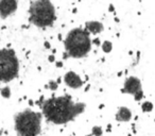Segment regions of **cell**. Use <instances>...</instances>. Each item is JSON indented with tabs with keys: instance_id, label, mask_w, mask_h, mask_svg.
<instances>
[{
	"instance_id": "5b68a950",
	"label": "cell",
	"mask_w": 155,
	"mask_h": 136,
	"mask_svg": "<svg viewBox=\"0 0 155 136\" xmlns=\"http://www.w3.org/2000/svg\"><path fill=\"white\" fill-rule=\"evenodd\" d=\"M20 64L15 50L0 48V82L10 83L19 75Z\"/></svg>"
},
{
	"instance_id": "44dd1931",
	"label": "cell",
	"mask_w": 155,
	"mask_h": 136,
	"mask_svg": "<svg viewBox=\"0 0 155 136\" xmlns=\"http://www.w3.org/2000/svg\"><path fill=\"white\" fill-rule=\"evenodd\" d=\"M29 104H30V105H32V104H34V102H33L32 100H29Z\"/></svg>"
},
{
	"instance_id": "2e32d148",
	"label": "cell",
	"mask_w": 155,
	"mask_h": 136,
	"mask_svg": "<svg viewBox=\"0 0 155 136\" xmlns=\"http://www.w3.org/2000/svg\"><path fill=\"white\" fill-rule=\"evenodd\" d=\"M48 61H49L50 63H55V56H54V54H50L49 56H48Z\"/></svg>"
},
{
	"instance_id": "3957f363",
	"label": "cell",
	"mask_w": 155,
	"mask_h": 136,
	"mask_svg": "<svg viewBox=\"0 0 155 136\" xmlns=\"http://www.w3.org/2000/svg\"><path fill=\"white\" fill-rule=\"evenodd\" d=\"M29 22L39 29L54 26L56 22V10L50 0H34L29 5Z\"/></svg>"
},
{
	"instance_id": "5bb4252c",
	"label": "cell",
	"mask_w": 155,
	"mask_h": 136,
	"mask_svg": "<svg viewBox=\"0 0 155 136\" xmlns=\"http://www.w3.org/2000/svg\"><path fill=\"white\" fill-rule=\"evenodd\" d=\"M91 134L94 136H103V129L100 125H95L91 129Z\"/></svg>"
},
{
	"instance_id": "8fae6325",
	"label": "cell",
	"mask_w": 155,
	"mask_h": 136,
	"mask_svg": "<svg viewBox=\"0 0 155 136\" xmlns=\"http://www.w3.org/2000/svg\"><path fill=\"white\" fill-rule=\"evenodd\" d=\"M0 95H1V97L2 98H5V99H10L11 96H12L11 87L8 86V85L1 87V88H0Z\"/></svg>"
},
{
	"instance_id": "52a82bcc",
	"label": "cell",
	"mask_w": 155,
	"mask_h": 136,
	"mask_svg": "<svg viewBox=\"0 0 155 136\" xmlns=\"http://www.w3.org/2000/svg\"><path fill=\"white\" fill-rule=\"evenodd\" d=\"M18 9V1L16 0H0V18L7 19L16 13Z\"/></svg>"
},
{
	"instance_id": "ffe728a7",
	"label": "cell",
	"mask_w": 155,
	"mask_h": 136,
	"mask_svg": "<svg viewBox=\"0 0 155 136\" xmlns=\"http://www.w3.org/2000/svg\"><path fill=\"white\" fill-rule=\"evenodd\" d=\"M108 11H110V12H113V11H114V7H113L112 5H110V7H108Z\"/></svg>"
},
{
	"instance_id": "ba28073f",
	"label": "cell",
	"mask_w": 155,
	"mask_h": 136,
	"mask_svg": "<svg viewBox=\"0 0 155 136\" xmlns=\"http://www.w3.org/2000/svg\"><path fill=\"white\" fill-rule=\"evenodd\" d=\"M63 81H64V84L71 89H79L84 85V82L80 75L72 70H69L64 75Z\"/></svg>"
},
{
	"instance_id": "6da1fadb",
	"label": "cell",
	"mask_w": 155,
	"mask_h": 136,
	"mask_svg": "<svg viewBox=\"0 0 155 136\" xmlns=\"http://www.w3.org/2000/svg\"><path fill=\"white\" fill-rule=\"evenodd\" d=\"M41 114L48 122L55 125H62L72 121L85 112L86 104L74 102L70 96L63 95L45 100L41 105Z\"/></svg>"
},
{
	"instance_id": "8992f818",
	"label": "cell",
	"mask_w": 155,
	"mask_h": 136,
	"mask_svg": "<svg viewBox=\"0 0 155 136\" xmlns=\"http://www.w3.org/2000/svg\"><path fill=\"white\" fill-rule=\"evenodd\" d=\"M122 93L132 95L136 101H140L143 98V91H142L141 82L139 79L136 77H129L124 81Z\"/></svg>"
},
{
	"instance_id": "e0dca14e",
	"label": "cell",
	"mask_w": 155,
	"mask_h": 136,
	"mask_svg": "<svg viewBox=\"0 0 155 136\" xmlns=\"http://www.w3.org/2000/svg\"><path fill=\"white\" fill-rule=\"evenodd\" d=\"M93 45H95V46H101V41H100L99 38H95V39H93Z\"/></svg>"
},
{
	"instance_id": "4fadbf2b",
	"label": "cell",
	"mask_w": 155,
	"mask_h": 136,
	"mask_svg": "<svg viewBox=\"0 0 155 136\" xmlns=\"http://www.w3.org/2000/svg\"><path fill=\"white\" fill-rule=\"evenodd\" d=\"M141 110L142 112L144 113H149L153 110V103L150 101H144L143 103L141 104Z\"/></svg>"
},
{
	"instance_id": "30bf717a",
	"label": "cell",
	"mask_w": 155,
	"mask_h": 136,
	"mask_svg": "<svg viewBox=\"0 0 155 136\" xmlns=\"http://www.w3.org/2000/svg\"><path fill=\"white\" fill-rule=\"evenodd\" d=\"M115 119L119 122H127L132 119V112L127 106H120L115 115Z\"/></svg>"
},
{
	"instance_id": "d6986e66",
	"label": "cell",
	"mask_w": 155,
	"mask_h": 136,
	"mask_svg": "<svg viewBox=\"0 0 155 136\" xmlns=\"http://www.w3.org/2000/svg\"><path fill=\"white\" fill-rule=\"evenodd\" d=\"M55 65H56V67H58V68H62L63 65H64V64H63L62 61H56V62H55Z\"/></svg>"
},
{
	"instance_id": "ac0fdd59",
	"label": "cell",
	"mask_w": 155,
	"mask_h": 136,
	"mask_svg": "<svg viewBox=\"0 0 155 136\" xmlns=\"http://www.w3.org/2000/svg\"><path fill=\"white\" fill-rule=\"evenodd\" d=\"M44 47H45L46 49L50 50V49H51V44H50L49 41H46L45 43H44Z\"/></svg>"
},
{
	"instance_id": "9a60e30c",
	"label": "cell",
	"mask_w": 155,
	"mask_h": 136,
	"mask_svg": "<svg viewBox=\"0 0 155 136\" xmlns=\"http://www.w3.org/2000/svg\"><path fill=\"white\" fill-rule=\"evenodd\" d=\"M48 88L52 91H56L58 88V82L54 80H50L49 82H48Z\"/></svg>"
},
{
	"instance_id": "277c9868",
	"label": "cell",
	"mask_w": 155,
	"mask_h": 136,
	"mask_svg": "<svg viewBox=\"0 0 155 136\" xmlns=\"http://www.w3.org/2000/svg\"><path fill=\"white\" fill-rule=\"evenodd\" d=\"M43 114L27 108L14 117V128L18 136H38L41 132Z\"/></svg>"
},
{
	"instance_id": "9c48e42d",
	"label": "cell",
	"mask_w": 155,
	"mask_h": 136,
	"mask_svg": "<svg viewBox=\"0 0 155 136\" xmlns=\"http://www.w3.org/2000/svg\"><path fill=\"white\" fill-rule=\"evenodd\" d=\"M85 30L91 35H98L104 31V25L98 20H88L85 22Z\"/></svg>"
},
{
	"instance_id": "7a4b0ae2",
	"label": "cell",
	"mask_w": 155,
	"mask_h": 136,
	"mask_svg": "<svg viewBox=\"0 0 155 136\" xmlns=\"http://www.w3.org/2000/svg\"><path fill=\"white\" fill-rule=\"evenodd\" d=\"M93 47V39L85 28H73L64 39L65 52L69 58H83L89 54Z\"/></svg>"
},
{
	"instance_id": "7c38bea8",
	"label": "cell",
	"mask_w": 155,
	"mask_h": 136,
	"mask_svg": "<svg viewBox=\"0 0 155 136\" xmlns=\"http://www.w3.org/2000/svg\"><path fill=\"white\" fill-rule=\"evenodd\" d=\"M101 49H102V51H103L104 53H110V52H112V50H113L112 41H104L103 43L101 44Z\"/></svg>"
}]
</instances>
